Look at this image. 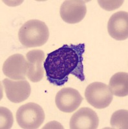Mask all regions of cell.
<instances>
[{"label":"cell","mask_w":128,"mask_h":129,"mask_svg":"<svg viewBox=\"0 0 128 129\" xmlns=\"http://www.w3.org/2000/svg\"><path fill=\"white\" fill-rule=\"evenodd\" d=\"M85 44L64 45L47 55L43 67L47 80L56 86L67 82L69 75L75 76L82 81L85 80L83 54Z\"/></svg>","instance_id":"1"},{"label":"cell","mask_w":128,"mask_h":129,"mask_svg":"<svg viewBox=\"0 0 128 129\" xmlns=\"http://www.w3.org/2000/svg\"><path fill=\"white\" fill-rule=\"evenodd\" d=\"M49 37V28L44 22L38 19L27 21L21 26L18 32L19 41L27 48L43 46Z\"/></svg>","instance_id":"2"},{"label":"cell","mask_w":128,"mask_h":129,"mask_svg":"<svg viewBox=\"0 0 128 129\" xmlns=\"http://www.w3.org/2000/svg\"><path fill=\"white\" fill-rule=\"evenodd\" d=\"M17 123L21 128H38L45 120L42 107L35 103H28L21 106L16 112Z\"/></svg>","instance_id":"3"},{"label":"cell","mask_w":128,"mask_h":129,"mask_svg":"<svg viewBox=\"0 0 128 129\" xmlns=\"http://www.w3.org/2000/svg\"><path fill=\"white\" fill-rule=\"evenodd\" d=\"M85 97L88 103L97 109L109 107L113 98L109 86L101 82L89 85L85 89Z\"/></svg>","instance_id":"4"},{"label":"cell","mask_w":128,"mask_h":129,"mask_svg":"<svg viewBox=\"0 0 128 129\" xmlns=\"http://www.w3.org/2000/svg\"><path fill=\"white\" fill-rule=\"evenodd\" d=\"M83 100L84 98L77 90L66 87L58 92L55 98V103L60 111L71 113L80 107Z\"/></svg>","instance_id":"5"},{"label":"cell","mask_w":128,"mask_h":129,"mask_svg":"<svg viewBox=\"0 0 128 129\" xmlns=\"http://www.w3.org/2000/svg\"><path fill=\"white\" fill-rule=\"evenodd\" d=\"M3 84L7 98L12 103H21L30 96L31 85L25 79L14 81L5 78Z\"/></svg>","instance_id":"6"},{"label":"cell","mask_w":128,"mask_h":129,"mask_svg":"<svg viewBox=\"0 0 128 129\" xmlns=\"http://www.w3.org/2000/svg\"><path fill=\"white\" fill-rule=\"evenodd\" d=\"M87 13L85 2L81 0L64 1L60 7V14L62 19L69 24L80 22Z\"/></svg>","instance_id":"7"},{"label":"cell","mask_w":128,"mask_h":129,"mask_svg":"<svg viewBox=\"0 0 128 129\" xmlns=\"http://www.w3.org/2000/svg\"><path fill=\"white\" fill-rule=\"evenodd\" d=\"M27 71V61L23 55L16 54L8 57L3 65L5 76L14 80L25 79Z\"/></svg>","instance_id":"8"},{"label":"cell","mask_w":128,"mask_h":129,"mask_svg":"<svg viewBox=\"0 0 128 129\" xmlns=\"http://www.w3.org/2000/svg\"><path fill=\"white\" fill-rule=\"evenodd\" d=\"M98 125L97 114L88 107L80 108L70 119V128L71 129H96Z\"/></svg>","instance_id":"9"},{"label":"cell","mask_w":128,"mask_h":129,"mask_svg":"<svg viewBox=\"0 0 128 129\" xmlns=\"http://www.w3.org/2000/svg\"><path fill=\"white\" fill-rule=\"evenodd\" d=\"M108 33L111 37L118 41H123L128 38V13L119 11L113 14L108 23Z\"/></svg>","instance_id":"10"},{"label":"cell","mask_w":128,"mask_h":129,"mask_svg":"<svg viewBox=\"0 0 128 129\" xmlns=\"http://www.w3.org/2000/svg\"><path fill=\"white\" fill-rule=\"evenodd\" d=\"M27 61V77L31 81L39 82L43 78V62L45 59V54L41 50H30L26 54Z\"/></svg>","instance_id":"11"},{"label":"cell","mask_w":128,"mask_h":129,"mask_svg":"<svg viewBox=\"0 0 128 129\" xmlns=\"http://www.w3.org/2000/svg\"><path fill=\"white\" fill-rule=\"evenodd\" d=\"M109 87L113 95L125 97L128 95V74L120 72L114 74L109 81Z\"/></svg>","instance_id":"12"},{"label":"cell","mask_w":128,"mask_h":129,"mask_svg":"<svg viewBox=\"0 0 128 129\" xmlns=\"http://www.w3.org/2000/svg\"><path fill=\"white\" fill-rule=\"evenodd\" d=\"M128 111L127 110H119L115 112L111 118L110 123L114 128H128Z\"/></svg>","instance_id":"13"},{"label":"cell","mask_w":128,"mask_h":129,"mask_svg":"<svg viewBox=\"0 0 128 129\" xmlns=\"http://www.w3.org/2000/svg\"><path fill=\"white\" fill-rule=\"evenodd\" d=\"M0 128L9 129L12 127L14 123L13 115L9 109L5 107L0 108Z\"/></svg>","instance_id":"14"},{"label":"cell","mask_w":128,"mask_h":129,"mask_svg":"<svg viewBox=\"0 0 128 129\" xmlns=\"http://www.w3.org/2000/svg\"><path fill=\"white\" fill-rule=\"evenodd\" d=\"M99 5L103 9L108 11H111V10H114L115 9H117L120 7L123 4L124 1H100L98 0V1Z\"/></svg>","instance_id":"15"}]
</instances>
